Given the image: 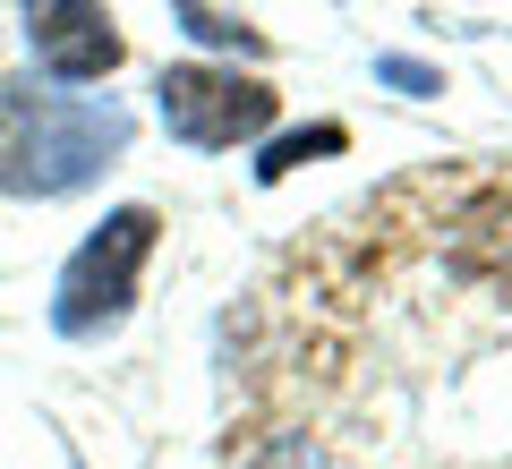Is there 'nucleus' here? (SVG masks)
I'll return each mask as SVG.
<instances>
[{"mask_svg": "<svg viewBox=\"0 0 512 469\" xmlns=\"http://www.w3.org/2000/svg\"><path fill=\"white\" fill-rule=\"evenodd\" d=\"M222 469H512V171L427 163L256 290Z\"/></svg>", "mask_w": 512, "mask_h": 469, "instance_id": "f257e3e1", "label": "nucleus"}, {"mask_svg": "<svg viewBox=\"0 0 512 469\" xmlns=\"http://www.w3.org/2000/svg\"><path fill=\"white\" fill-rule=\"evenodd\" d=\"M137 137L120 103L77 94H0V197H77Z\"/></svg>", "mask_w": 512, "mask_h": 469, "instance_id": "f03ea898", "label": "nucleus"}, {"mask_svg": "<svg viewBox=\"0 0 512 469\" xmlns=\"http://www.w3.org/2000/svg\"><path fill=\"white\" fill-rule=\"evenodd\" d=\"M154 239H163V214H154V205H120V214H103L77 239V256L52 282V333L60 342H103V333L128 325L137 282H146V265H154Z\"/></svg>", "mask_w": 512, "mask_h": 469, "instance_id": "7ed1b4c3", "label": "nucleus"}, {"mask_svg": "<svg viewBox=\"0 0 512 469\" xmlns=\"http://www.w3.org/2000/svg\"><path fill=\"white\" fill-rule=\"evenodd\" d=\"M154 103H163V128L188 145V154H231V145H248V137H265V128H274L282 94L265 86V77L180 60V69L154 77Z\"/></svg>", "mask_w": 512, "mask_h": 469, "instance_id": "20e7f679", "label": "nucleus"}, {"mask_svg": "<svg viewBox=\"0 0 512 469\" xmlns=\"http://www.w3.org/2000/svg\"><path fill=\"white\" fill-rule=\"evenodd\" d=\"M26 9V43H35V69L60 77V86H94L128 60L120 18L103 0H18Z\"/></svg>", "mask_w": 512, "mask_h": 469, "instance_id": "39448f33", "label": "nucleus"}, {"mask_svg": "<svg viewBox=\"0 0 512 469\" xmlns=\"http://www.w3.org/2000/svg\"><path fill=\"white\" fill-rule=\"evenodd\" d=\"M342 145H350V128H342V120L299 128V137H274V145H265V163H256V180H282V171H299L308 154H342Z\"/></svg>", "mask_w": 512, "mask_h": 469, "instance_id": "423d86ee", "label": "nucleus"}, {"mask_svg": "<svg viewBox=\"0 0 512 469\" xmlns=\"http://www.w3.org/2000/svg\"><path fill=\"white\" fill-rule=\"evenodd\" d=\"M188 18V35H205V43H231V52H265V35L256 26H239V18H222V9H205V0H171Z\"/></svg>", "mask_w": 512, "mask_h": 469, "instance_id": "0eeeda50", "label": "nucleus"}, {"mask_svg": "<svg viewBox=\"0 0 512 469\" xmlns=\"http://www.w3.org/2000/svg\"><path fill=\"white\" fill-rule=\"evenodd\" d=\"M384 77L410 86V94H436V69H419V60H384Z\"/></svg>", "mask_w": 512, "mask_h": 469, "instance_id": "6e6552de", "label": "nucleus"}]
</instances>
